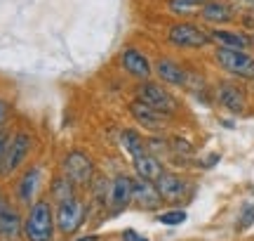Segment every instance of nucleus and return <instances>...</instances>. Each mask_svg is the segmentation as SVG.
<instances>
[{"label":"nucleus","instance_id":"1","mask_svg":"<svg viewBox=\"0 0 254 241\" xmlns=\"http://www.w3.org/2000/svg\"><path fill=\"white\" fill-rule=\"evenodd\" d=\"M212 62L221 69L228 78L254 83V52L252 50H231V47H214Z\"/></svg>","mask_w":254,"mask_h":241},{"label":"nucleus","instance_id":"2","mask_svg":"<svg viewBox=\"0 0 254 241\" xmlns=\"http://www.w3.org/2000/svg\"><path fill=\"white\" fill-rule=\"evenodd\" d=\"M165 40L177 50H205L212 45L209 28L193 19H179L170 24L165 31Z\"/></svg>","mask_w":254,"mask_h":241},{"label":"nucleus","instance_id":"3","mask_svg":"<svg viewBox=\"0 0 254 241\" xmlns=\"http://www.w3.org/2000/svg\"><path fill=\"white\" fill-rule=\"evenodd\" d=\"M55 211L47 199H38L28 206V215L24 218V237L28 241H52L55 239Z\"/></svg>","mask_w":254,"mask_h":241},{"label":"nucleus","instance_id":"4","mask_svg":"<svg viewBox=\"0 0 254 241\" xmlns=\"http://www.w3.org/2000/svg\"><path fill=\"white\" fill-rule=\"evenodd\" d=\"M134 100H141L148 107H153V109L167 114V116H174V114L179 112V100L172 95V90L165 83H160V81H153V78L136 81Z\"/></svg>","mask_w":254,"mask_h":241},{"label":"nucleus","instance_id":"5","mask_svg":"<svg viewBox=\"0 0 254 241\" xmlns=\"http://www.w3.org/2000/svg\"><path fill=\"white\" fill-rule=\"evenodd\" d=\"M85 215H87V204L82 201L80 196H68L57 204L55 211V220H57V230L64 234V237H71L82 227L85 223Z\"/></svg>","mask_w":254,"mask_h":241},{"label":"nucleus","instance_id":"6","mask_svg":"<svg viewBox=\"0 0 254 241\" xmlns=\"http://www.w3.org/2000/svg\"><path fill=\"white\" fill-rule=\"evenodd\" d=\"M212 95H214V104L231 116H243L247 112V90L236 81L228 78L219 81L212 88Z\"/></svg>","mask_w":254,"mask_h":241},{"label":"nucleus","instance_id":"7","mask_svg":"<svg viewBox=\"0 0 254 241\" xmlns=\"http://www.w3.org/2000/svg\"><path fill=\"white\" fill-rule=\"evenodd\" d=\"M62 175L68 177L75 187H90L94 180V161L85 151L73 149L62 161Z\"/></svg>","mask_w":254,"mask_h":241},{"label":"nucleus","instance_id":"8","mask_svg":"<svg viewBox=\"0 0 254 241\" xmlns=\"http://www.w3.org/2000/svg\"><path fill=\"white\" fill-rule=\"evenodd\" d=\"M118 66L123 69V74H127L129 78H134V81H148V78H153V62L136 45H125L120 50Z\"/></svg>","mask_w":254,"mask_h":241},{"label":"nucleus","instance_id":"9","mask_svg":"<svg viewBox=\"0 0 254 241\" xmlns=\"http://www.w3.org/2000/svg\"><path fill=\"white\" fill-rule=\"evenodd\" d=\"M127 112H129V116L134 119L136 125H141L144 130L153 132V135L165 132L167 125H170V120H172V116H167V114L158 112L153 107H148V104L141 102V100H132V102L127 104Z\"/></svg>","mask_w":254,"mask_h":241},{"label":"nucleus","instance_id":"10","mask_svg":"<svg viewBox=\"0 0 254 241\" xmlns=\"http://www.w3.org/2000/svg\"><path fill=\"white\" fill-rule=\"evenodd\" d=\"M33 149V135L28 130H17L12 137H9L7 151H5V161H2V170L0 175H12L24 161L28 158Z\"/></svg>","mask_w":254,"mask_h":241},{"label":"nucleus","instance_id":"11","mask_svg":"<svg viewBox=\"0 0 254 241\" xmlns=\"http://www.w3.org/2000/svg\"><path fill=\"white\" fill-rule=\"evenodd\" d=\"M153 76L167 88H184L186 90L190 81V69L172 57H158L153 62Z\"/></svg>","mask_w":254,"mask_h":241},{"label":"nucleus","instance_id":"12","mask_svg":"<svg viewBox=\"0 0 254 241\" xmlns=\"http://www.w3.org/2000/svg\"><path fill=\"white\" fill-rule=\"evenodd\" d=\"M212 47H231V50H254V36L245 28L236 26H209Z\"/></svg>","mask_w":254,"mask_h":241},{"label":"nucleus","instance_id":"13","mask_svg":"<svg viewBox=\"0 0 254 241\" xmlns=\"http://www.w3.org/2000/svg\"><path fill=\"white\" fill-rule=\"evenodd\" d=\"M198 17L205 26H231L238 19V9L231 0H207Z\"/></svg>","mask_w":254,"mask_h":241},{"label":"nucleus","instance_id":"14","mask_svg":"<svg viewBox=\"0 0 254 241\" xmlns=\"http://www.w3.org/2000/svg\"><path fill=\"white\" fill-rule=\"evenodd\" d=\"M155 187L165 204H179L189 196V180H184L172 170H163V175L155 180Z\"/></svg>","mask_w":254,"mask_h":241},{"label":"nucleus","instance_id":"15","mask_svg":"<svg viewBox=\"0 0 254 241\" xmlns=\"http://www.w3.org/2000/svg\"><path fill=\"white\" fill-rule=\"evenodd\" d=\"M132 185H134V177L116 175V180L111 182V192H109L111 213H120V211H125L127 206L132 204Z\"/></svg>","mask_w":254,"mask_h":241},{"label":"nucleus","instance_id":"16","mask_svg":"<svg viewBox=\"0 0 254 241\" xmlns=\"http://www.w3.org/2000/svg\"><path fill=\"white\" fill-rule=\"evenodd\" d=\"M132 201L146 208V211H155V208H160L165 204L160 192H158V187L155 182L151 180H141V177H134V185H132Z\"/></svg>","mask_w":254,"mask_h":241},{"label":"nucleus","instance_id":"17","mask_svg":"<svg viewBox=\"0 0 254 241\" xmlns=\"http://www.w3.org/2000/svg\"><path fill=\"white\" fill-rule=\"evenodd\" d=\"M40 182H43V168L38 166H31L21 175V180H19V185H17V199L21 201L24 206H31L33 204V199H36V192H38V187H40Z\"/></svg>","mask_w":254,"mask_h":241},{"label":"nucleus","instance_id":"18","mask_svg":"<svg viewBox=\"0 0 254 241\" xmlns=\"http://www.w3.org/2000/svg\"><path fill=\"white\" fill-rule=\"evenodd\" d=\"M132 168H134L136 177H141V180H151L155 182L158 177L163 175V161L151 154V151H144V154H139V156L132 158Z\"/></svg>","mask_w":254,"mask_h":241},{"label":"nucleus","instance_id":"19","mask_svg":"<svg viewBox=\"0 0 254 241\" xmlns=\"http://www.w3.org/2000/svg\"><path fill=\"white\" fill-rule=\"evenodd\" d=\"M24 234V218L19 215L17 208H12L7 204V208L2 211V220H0V237L2 239H19Z\"/></svg>","mask_w":254,"mask_h":241},{"label":"nucleus","instance_id":"20","mask_svg":"<svg viewBox=\"0 0 254 241\" xmlns=\"http://www.w3.org/2000/svg\"><path fill=\"white\" fill-rule=\"evenodd\" d=\"M118 144L123 147V151H125V154H127L129 158H134V156H139V154H144V151H148L144 135H141L139 130H134V128H125V130H120Z\"/></svg>","mask_w":254,"mask_h":241},{"label":"nucleus","instance_id":"21","mask_svg":"<svg viewBox=\"0 0 254 241\" xmlns=\"http://www.w3.org/2000/svg\"><path fill=\"white\" fill-rule=\"evenodd\" d=\"M205 2L207 0H167L165 7L177 19H193L200 14V9H202Z\"/></svg>","mask_w":254,"mask_h":241},{"label":"nucleus","instance_id":"22","mask_svg":"<svg viewBox=\"0 0 254 241\" xmlns=\"http://www.w3.org/2000/svg\"><path fill=\"white\" fill-rule=\"evenodd\" d=\"M75 194V185H73L68 177H57L55 182H52V199H55L57 204L64 201V199H68V196Z\"/></svg>","mask_w":254,"mask_h":241},{"label":"nucleus","instance_id":"23","mask_svg":"<svg viewBox=\"0 0 254 241\" xmlns=\"http://www.w3.org/2000/svg\"><path fill=\"white\" fill-rule=\"evenodd\" d=\"M155 220H158L160 225H167V227H179V225H184L186 220H189V215H186V211H182V208H174V211L160 213Z\"/></svg>","mask_w":254,"mask_h":241},{"label":"nucleus","instance_id":"24","mask_svg":"<svg viewBox=\"0 0 254 241\" xmlns=\"http://www.w3.org/2000/svg\"><path fill=\"white\" fill-rule=\"evenodd\" d=\"M254 225V204H247L245 208H243V213H240V218H238V230L243 232V230H247V227H252Z\"/></svg>","mask_w":254,"mask_h":241},{"label":"nucleus","instance_id":"25","mask_svg":"<svg viewBox=\"0 0 254 241\" xmlns=\"http://www.w3.org/2000/svg\"><path fill=\"white\" fill-rule=\"evenodd\" d=\"M9 112H12V109H9V102H7V100H2V97H0V132H2V130H7Z\"/></svg>","mask_w":254,"mask_h":241},{"label":"nucleus","instance_id":"26","mask_svg":"<svg viewBox=\"0 0 254 241\" xmlns=\"http://www.w3.org/2000/svg\"><path fill=\"white\" fill-rule=\"evenodd\" d=\"M9 135L7 130H2L0 132V170H2V161H5V151H7V144H9Z\"/></svg>","mask_w":254,"mask_h":241},{"label":"nucleus","instance_id":"27","mask_svg":"<svg viewBox=\"0 0 254 241\" xmlns=\"http://www.w3.org/2000/svg\"><path fill=\"white\" fill-rule=\"evenodd\" d=\"M238 12H252L254 14V0H231Z\"/></svg>","mask_w":254,"mask_h":241},{"label":"nucleus","instance_id":"28","mask_svg":"<svg viewBox=\"0 0 254 241\" xmlns=\"http://www.w3.org/2000/svg\"><path fill=\"white\" fill-rule=\"evenodd\" d=\"M123 241H148L144 234H139L136 230H125L123 232Z\"/></svg>","mask_w":254,"mask_h":241},{"label":"nucleus","instance_id":"29","mask_svg":"<svg viewBox=\"0 0 254 241\" xmlns=\"http://www.w3.org/2000/svg\"><path fill=\"white\" fill-rule=\"evenodd\" d=\"M219 161H221V154H217V151H214V154H209V156L205 158V163H202V166H205V168H214Z\"/></svg>","mask_w":254,"mask_h":241},{"label":"nucleus","instance_id":"30","mask_svg":"<svg viewBox=\"0 0 254 241\" xmlns=\"http://www.w3.org/2000/svg\"><path fill=\"white\" fill-rule=\"evenodd\" d=\"M5 208H7V199L0 194V220H2V211H5Z\"/></svg>","mask_w":254,"mask_h":241},{"label":"nucleus","instance_id":"31","mask_svg":"<svg viewBox=\"0 0 254 241\" xmlns=\"http://www.w3.org/2000/svg\"><path fill=\"white\" fill-rule=\"evenodd\" d=\"M75 241H99V237L97 234H87V237H80V239H75Z\"/></svg>","mask_w":254,"mask_h":241},{"label":"nucleus","instance_id":"32","mask_svg":"<svg viewBox=\"0 0 254 241\" xmlns=\"http://www.w3.org/2000/svg\"><path fill=\"white\" fill-rule=\"evenodd\" d=\"M221 123H224V128H231V130L236 128V125H233V120H221Z\"/></svg>","mask_w":254,"mask_h":241}]
</instances>
